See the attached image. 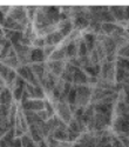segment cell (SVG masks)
I'll return each mask as SVG.
<instances>
[{
    "label": "cell",
    "instance_id": "1",
    "mask_svg": "<svg viewBox=\"0 0 129 147\" xmlns=\"http://www.w3.org/2000/svg\"><path fill=\"white\" fill-rule=\"evenodd\" d=\"M51 147H54V146H51Z\"/></svg>",
    "mask_w": 129,
    "mask_h": 147
}]
</instances>
